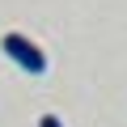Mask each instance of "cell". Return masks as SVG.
<instances>
[{
    "mask_svg": "<svg viewBox=\"0 0 127 127\" xmlns=\"http://www.w3.org/2000/svg\"><path fill=\"white\" fill-rule=\"evenodd\" d=\"M38 127H64V123H59L55 114H42V119H38Z\"/></svg>",
    "mask_w": 127,
    "mask_h": 127,
    "instance_id": "cell-2",
    "label": "cell"
},
{
    "mask_svg": "<svg viewBox=\"0 0 127 127\" xmlns=\"http://www.w3.org/2000/svg\"><path fill=\"white\" fill-rule=\"evenodd\" d=\"M0 51H4L13 64H17V68H26L30 76H42L47 72V51L34 42V38H26V34H4V38H0Z\"/></svg>",
    "mask_w": 127,
    "mask_h": 127,
    "instance_id": "cell-1",
    "label": "cell"
}]
</instances>
